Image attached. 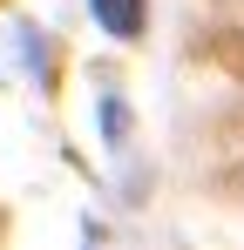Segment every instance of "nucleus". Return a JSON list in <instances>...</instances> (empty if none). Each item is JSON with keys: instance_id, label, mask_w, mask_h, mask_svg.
I'll return each instance as SVG.
<instances>
[{"instance_id": "f257e3e1", "label": "nucleus", "mask_w": 244, "mask_h": 250, "mask_svg": "<svg viewBox=\"0 0 244 250\" xmlns=\"http://www.w3.org/2000/svg\"><path fill=\"white\" fill-rule=\"evenodd\" d=\"M95 7V21L116 34V41H136L143 34V0H88Z\"/></svg>"}]
</instances>
